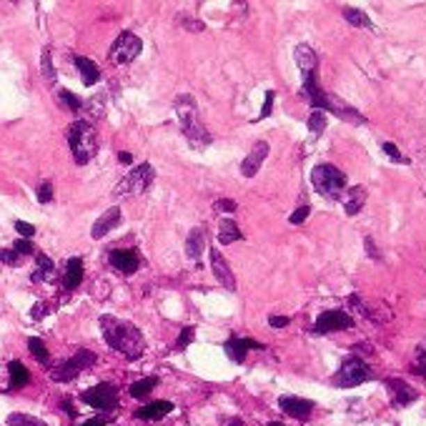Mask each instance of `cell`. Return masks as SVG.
<instances>
[{
    "label": "cell",
    "mask_w": 426,
    "mask_h": 426,
    "mask_svg": "<svg viewBox=\"0 0 426 426\" xmlns=\"http://www.w3.org/2000/svg\"><path fill=\"white\" fill-rule=\"evenodd\" d=\"M108 261L116 271H120L123 276H131L138 271L141 266V258H138V251L136 248H113L108 253Z\"/></svg>",
    "instance_id": "obj_11"
},
{
    "label": "cell",
    "mask_w": 426,
    "mask_h": 426,
    "mask_svg": "<svg viewBox=\"0 0 426 426\" xmlns=\"http://www.w3.org/2000/svg\"><path fill=\"white\" fill-rule=\"evenodd\" d=\"M354 326V319H351L346 311H324L313 324V333H331V331H344V329H351Z\"/></svg>",
    "instance_id": "obj_10"
},
{
    "label": "cell",
    "mask_w": 426,
    "mask_h": 426,
    "mask_svg": "<svg viewBox=\"0 0 426 426\" xmlns=\"http://www.w3.org/2000/svg\"><path fill=\"white\" fill-rule=\"evenodd\" d=\"M308 213H311V208H308V206H301V208H296V211L294 213H291V219H288V221H291V223H303V221H306L308 219Z\"/></svg>",
    "instance_id": "obj_41"
},
{
    "label": "cell",
    "mask_w": 426,
    "mask_h": 426,
    "mask_svg": "<svg viewBox=\"0 0 426 426\" xmlns=\"http://www.w3.org/2000/svg\"><path fill=\"white\" fill-rule=\"evenodd\" d=\"M288 321H291L288 316H271L269 324L274 326V329H283V326H288Z\"/></svg>",
    "instance_id": "obj_46"
},
{
    "label": "cell",
    "mask_w": 426,
    "mask_h": 426,
    "mask_svg": "<svg viewBox=\"0 0 426 426\" xmlns=\"http://www.w3.org/2000/svg\"><path fill=\"white\" fill-rule=\"evenodd\" d=\"M344 18L349 20L351 25H356V28H369V31L374 28L369 15L363 10H358V8H344Z\"/></svg>",
    "instance_id": "obj_27"
},
{
    "label": "cell",
    "mask_w": 426,
    "mask_h": 426,
    "mask_svg": "<svg viewBox=\"0 0 426 426\" xmlns=\"http://www.w3.org/2000/svg\"><path fill=\"white\" fill-rule=\"evenodd\" d=\"M228 426H244V424H241V421H236V419H233V421H228Z\"/></svg>",
    "instance_id": "obj_50"
},
{
    "label": "cell",
    "mask_w": 426,
    "mask_h": 426,
    "mask_svg": "<svg viewBox=\"0 0 426 426\" xmlns=\"http://www.w3.org/2000/svg\"><path fill=\"white\" fill-rule=\"evenodd\" d=\"M73 63H75V68L81 70V81H83V86H95V83L100 81V70H98V65H95L90 58H86V56H75L73 58Z\"/></svg>",
    "instance_id": "obj_19"
},
{
    "label": "cell",
    "mask_w": 426,
    "mask_h": 426,
    "mask_svg": "<svg viewBox=\"0 0 426 426\" xmlns=\"http://www.w3.org/2000/svg\"><path fill=\"white\" fill-rule=\"evenodd\" d=\"M211 253V269H213V276L219 278V283L223 288H228V291H236V278H233L231 274V266H228V261H226L223 256H221L219 251L211 248L208 251Z\"/></svg>",
    "instance_id": "obj_14"
},
{
    "label": "cell",
    "mask_w": 426,
    "mask_h": 426,
    "mask_svg": "<svg viewBox=\"0 0 426 426\" xmlns=\"http://www.w3.org/2000/svg\"><path fill=\"white\" fill-rule=\"evenodd\" d=\"M294 56H296V65L301 68V75L316 73V68H319V56H316L308 45H299V48L294 50Z\"/></svg>",
    "instance_id": "obj_21"
},
{
    "label": "cell",
    "mask_w": 426,
    "mask_h": 426,
    "mask_svg": "<svg viewBox=\"0 0 426 426\" xmlns=\"http://www.w3.org/2000/svg\"><path fill=\"white\" fill-rule=\"evenodd\" d=\"M173 108H175V118H178V123H181V128H183V136L188 138V143L194 145L196 150L208 148L213 138H211V133L206 131V125L200 123L194 95H188V93L178 95Z\"/></svg>",
    "instance_id": "obj_2"
},
{
    "label": "cell",
    "mask_w": 426,
    "mask_h": 426,
    "mask_svg": "<svg viewBox=\"0 0 426 426\" xmlns=\"http://www.w3.org/2000/svg\"><path fill=\"white\" fill-rule=\"evenodd\" d=\"M158 384V379L156 376H148V379H141V381H136L131 386V396L133 399H145V396L153 391V386Z\"/></svg>",
    "instance_id": "obj_28"
},
{
    "label": "cell",
    "mask_w": 426,
    "mask_h": 426,
    "mask_svg": "<svg viewBox=\"0 0 426 426\" xmlns=\"http://www.w3.org/2000/svg\"><path fill=\"white\" fill-rule=\"evenodd\" d=\"M194 333H196L194 326H188V329H183L181 336H178V341H175V346H188V344H191V341H194Z\"/></svg>",
    "instance_id": "obj_44"
},
{
    "label": "cell",
    "mask_w": 426,
    "mask_h": 426,
    "mask_svg": "<svg viewBox=\"0 0 426 426\" xmlns=\"http://www.w3.org/2000/svg\"><path fill=\"white\" fill-rule=\"evenodd\" d=\"M8 426H48L43 419H36L31 413H10L8 416Z\"/></svg>",
    "instance_id": "obj_30"
},
{
    "label": "cell",
    "mask_w": 426,
    "mask_h": 426,
    "mask_svg": "<svg viewBox=\"0 0 426 426\" xmlns=\"http://www.w3.org/2000/svg\"><path fill=\"white\" fill-rule=\"evenodd\" d=\"M386 386H388V391H391L394 407H409L411 401H416V391H413L407 381H401V379H388Z\"/></svg>",
    "instance_id": "obj_17"
},
{
    "label": "cell",
    "mask_w": 426,
    "mask_h": 426,
    "mask_svg": "<svg viewBox=\"0 0 426 426\" xmlns=\"http://www.w3.org/2000/svg\"><path fill=\"white\" fill-rule=\"evenodd\" d=\"M15 231H18L20 236L25 238V241H31V238L36 236V226H33V223H25V221H15Z\"/></svg>",
    "instance_id": "obj_37"
},
{
    "label": "cell",
    "mask_w": 426,
    "mask_h": 426,
    "mask_svg": "<svg viewBox=\"0 0 426 426\" xmlns=\"http://www.w3.org/2000/svg\"><path fill=\"white\" fill-rule=\"evenodd\" d=\"M206 248V226H196L186 238V253L191 261H198Z\"/></svg>",
    "instance_id": "obj_18"
},
{
    "label": "cell",
    "mask_w": 426,
    "mask_h": 426,
    "mask_svg": "<svg viewBox=\"0 0 426 426\" xmlns=\"http://www.w3.org/2000/svg\"><path fill=\"white\" fill-rule=\"evenodd\" d=\"M83 426H106V421H103V419H90V421H86Z\"/></svg>",
    "instance_id": "obj_49"
},
{
    "label": "cell",
    "mask_w": 426,
    "mask_h": 426,
    "mask_svg": "<svg viewBox=\"0 0 426 426\" xmlns=\"http://www.w3.org/2000/svg\"><path fill=\"white\" fill-rule=\"evenodd\" d=\"M118 161L125 163V166H131V163H133V156H131V153H125V150H120V153H118Z\"/></svg>",
    "instance_id": "obj_48"
},
{
    "label": "cell",
    "mask_w": 426,
    "mask_h": 426,
    "mask_svg": "<svg viewBox=\"0 0 426 426\" xmlns=\"http://www.w3.org/2000/svg\"><path fill=\"white\" fill-rule=\"evenodd\" d=\"M36 261H38V269L33 271L31 281L33 283H40V281H48L50 278V271H53V261L43 253H36Z\"/></svg>",
    "instance_id": "obj_26"
},
{
    "label": "cell",
    "mask_w": 426,
    "mask_h": 426,
    "mask_svg": "<svg viewBox=\"0 0 426 426\" xmlns=\"http://www.w3.org/2000/svg\"><path fill=\"white\" fill-rule=\"evenodd\" d=\"M173 411V404L171 401H150L145 407H141L136 411L138 419H145V421H153V419H163L166 413Z\"/></svg>",
    "instance_id": "obj_20"
},
{
    "label": "cell",
    "mask_w": 426,
    "mask_h": 426,
    "mask_svg": "<svg viewBox=\"0 0 426 426\" xmlns=\"http://www.w3.org/2000/svg\"><path fill=\"white\" fill-rule=\"evenodd\" d=\"M363 244H366V251H369V258H381V256H379V248H376V244L371 241L369 236H366V241H363Z\"/></svg>",
    "instance_id": "obj_47"
},
{
    "label": "cell",
    "mask_w": 426,
    "mask_h": 426,
    "mask_svg": "<svg viewBox=\"0 0 426 426\" xmlns=\"http://www.w3.org/2000/svg\"><path fill=\"white\" fill-rule=\"evenodd\" d=\"M68 145L73 150V158L78 166H86L98 150V136L95 128L90 125V120L78 118L75 123L68 125Z\"/></svg>",
    "instance_id": "obj_3"
},
{
    "label": "cell",
    "mask_w": 426,
    "mask_h": 426,
    "mask_svg": "<svg viewBox=\"0 0 426 426\" xmlns=\"http://www.w3.org/2000/svg\"><path fill=\"white\" fill-rule=\"evenodd\" d=\"M48 311H50L48 303H40V301H38L36 306L31 308V316H33L36 321H40V319H45V316H48Z\"/></svg>",
    "instance_id": "obj_42"
},
{
    "label": "cell",
    "mask_w": 426,
    "mask_h": 426,
    "mask_svg": "<svg viewBox=\"0 0 426 426\" xmlns=\"http://www.w3.org/2000/svg\"><path fill=\"white\" fill-rule=\"evenodd\" d=\"M278 407H281V411L288 413V416L306 421L313 411V401L299 399V396H281V399H278Z\"/></svg>",
    "instance_id": "obj_13"
},
{
    "label": "cell",
    "mask_w": 426,
    "mask_h": 426,
    "mask_svg": "<svg viewBox=\"0 0 426 426\" xmlns=\"http://www.w3.org/2000/svg\"><path fill=\"white\" fill-rule=\"evenodd\" d=\"M416 371H421L426 376V344L416 351Z\"/></svg>",
    "instance_id": "obj_45"
},
{
    "label": "cell",
    "mask_w": 426,
    "mask_h": 426,
    "mask_svg": "<svg viewBox=\"0 0 426 426\" xmlns=\"http://www.w3.org/2000/svg\"><path fill=\"white\" fill-rule=\"evenodd\" d=\"M100 331H103L106 344L118 351V354H123L128 361H136V358L143 356V333L131 321H120L116 316H100Z\"/></svg>",
    "instance_id": "obj_1"
},
{
    "label": "cell",
    "mask_w": 426,
    "mask_h": 426,
    "mask_svg": "<svg viewBox=\"0 0 426 426\" xmlns=\"http://www.w3.org/2000/svg\"><path fill=\"white\" fill-rule=\"evenodd\" d=\"M83 281V258H70L68 266H65V288L68 291H75Z\"/></svg>",
    "instance_id": "obj_23"
},
{
    "label": "cell",
    "mask_w": 426,
    "mask_h": 426,
    "mask_svg": "<svg viewBox=\"0 0 426 426\" xmlns=\"http://www.w3.org/2000/svg\"><path fill=\"white\" fill-rule=\"evenodd\" d=\"M143 50V43H141V38L133 36V33H123V36L113 43V61L125 65V63H131L138 58V53Z\"/></svg>",
    "instance_id": "obj_9"
},
{
    "label": "cell",
    "mask_w": 426,
    "mask_h": 426,
    "mask_svg": "<svg viewBox=\"0 0 426 426\" xmlns=\"http://www.w3.org/2000/svg\"><path fill=\"white\" fill-rule=\"evenodd\" d=\"M38 200H40V203H50V200H53V186H50L48 181L38 188Z\"/></svg>",
    "instance_id": "obj_40"
},
{
    "label": "cell",
    "mask_w": 426,
    "mask_h": 426,
    "mask_svg": "<svg viewBox=\"0 0 426 426\" xmlns=\"http://www.w3.org/2000/svg\"><path fill=\"white\" fill-rule=\"evenodd\" d=\"M178 23H181L183 28H188L191 33H203V31H206V23H203V20L186 18V15H181V18H178Z\"/></svg>",
    "instance_id": "obj_34"
},
{
    "label": "cell",
    "mask_w": 426,
    "mask_h": 426,
    "mask_svg": "<svg viewBox=\"0 0 426 426\" xmlns=\"http://www.w3.org/2000/svg\"><path fill=\"white\" fill-rule=\"evenodd\" d=\"M13 251H15L18 256H31V253H36V246H33L31 241H25V238H18V241L13 244Z\"/></svg>",
    "instance_id": "obj_35"
},
{
    "label": "cell",
    "mask_w": 426,
    "mask_h": 426,
    "mask_svg": "<svg viewBox=\"0 0 426 426\" xmlns=\"http://www.w3.org/2000/svg\"><path fill=\"white\" fill-rule=\"evenodd\" d=\"M58 100H61V103H65L70 111H81V108H83V100L78 98L75 93H70V90H65V88H63V90H58Z\"/></svg>",
    "instance_id": "obj_33"
},
{
    "label": "cell",
    "mask_w": 426,
    "mask_h": 426,
    "mask_svg": "<svg viewBox=\"0 0 426 426\" xmlns=\"http://www.w3.org/2000/svg\"><path fill=\"white\" fill-rule=\"evenodd\" d=\"M153 166L150 163H141L131 173L125 175L123 181L116 186V196H125V194H143L145 188L153 183Z\"/></svg>",
    "instance_id": "obj_6"
},
{
    "label": "cell",
    "mask_w": 426,
    "mask_h": 426,
    "mask_svg": "<svg viewBox=\"0 0 426 426\" xmlns=\"http://www.w3.org/2000/svg\"><path fill=\"white\" fill-rule=\"evenodd\" d=\"M269 426H283V424H278V421H271V424Z\"/></svg>",
    "instance_id": "obj_51"
},
{
    "label": "cell",
    "mask_w": 426,
    "mask_h": 426,
    "mask_svg": "<svg viewBox=\"0 0 426 426\" xmlns=\"http://www.w3.org/2000/svg\"><path fill=\"white\" fill-rule=\"evenodd\" d=\"M40 73H43V78L50 83V86L56 83V68H53V56H50V48H43V53H40Z\"/></svg>",
    "instance_id": "obj_29"
},
{
    "label": "cell",
    "mask_w": 426,
    "mask_h": 426,
    "mask_svg": "<svg viewBox=\"0 0 426 426\" xmlns=\"http://www.w3.org/2000/svg\"><path fill=\"white\" fill-rule=\"evenodd\" d=\"M93 363H95L93 351L81 349V351H75L70 358H65V361H61L58 366H53V369H50V379H53V381H73L75 376L83 374V369L93 366Z\"/></svg>",
    "instance_id": "obj_5"
},
{
    "label": "cell",
    "mask_w": 426,
    "mask_h": 426,
    "mask_svg": "<svg viewBox=\"0 0 426 426\" xmlns=\"http://www.w3.org/2000/svg\"><path fill=\"white\" fill-rule=\"evenodd\" d=\"M83 401L98 411H111L118 407V388L113 384H95L88 391H83Z\"/></svg>",
    "instance_id": "obj_7"
},
{
    "label": "cell",
    "mask_w": 426,
    "mask_h": 426,
    "mask_svg": "<svg viewBox=\"0 0 426 426\" xmlns=\"http://www.w3.org/2000/svg\"><path fill=\"white\" fill-rule=\"evenodd\" d=\"M236 200H231V198H219L216 203H213V211L216 213H233L236 211Z\"/></svg>",
    "instance_id": "obj_36"
},
{
    "label": "cell",
    "mask_w": 426,
    "mask_h": 426,
    "mask_svg": "<svg viewBox=\"0 0 426 426\" xmlns=\"http://www.w3.org/2000/svg\"><path fill=\"white\" fill-rule=\"evenodd\" d=\"M120 226V208L118 206H113V208H108L103 216H100L98 221L93 223V238L95 241H100L103 236H108V233L113 231V228H118Z\"/></svg>",
    "instance_id": "obj_16"
},
{
    "label": "cell",
    "mask_w": 426,
    "mask_h": 426,
    "mask_svg": "<svg viewBox=\"0 0 426 426\" xmlns=\"http://www.w3.org/2000/svg\"><path fill=\"white\" fill-rule=\"evenodd\" d=\"M223 349H226V354H228V356L233 358V361L241 363L251 349H263V344H258V341H251V338L231 336V338H228V341L223 344Z\"/></svg>",
    "instance_id": "obj_15"
},
{
    "label": "cell",
    "mask_w": 426,
    "mask_h": 426,
    "mask_svg": "<svg viewBox=\"0 0 426 426\" xmlns=\"http://www.w3.org/2000/svg\"><path fill=\"white\" fill-rule=\"evenodd\" d=\"M266 156H269V143H266V141L253 143L251 153L244 158V163H241V173H244L246 178H253V175L258 173V168L263 166V161H266Z\"/></svg>",
    "instance_id": "obj_12"
},
{
    "label": "cell",
    "mask_w": 426,
    "mask_h": 426,
    "mask_svg": "<svg viewBox=\"0 0 426 426\" xmlns=\"http://www.w3.org/2000/svg\"><path fill=\"white\" fill-rule=\"evenodd\" d=\"M8 371H10V388H23L25 384L31 381V371L25 369L20 361H10Z\"/></svg>",
    "instance_id": "obj_25"
},
{
    "label": "cell",
    "mask_w": 426,
    "mask_h": 426,
    "mask_svg": "<svg viewBox=\"0 0 426 426\" xmlns=\"http://www.w3.org/2000/svg\"><path fill=\"white\" fill-rule=\"evenodd\" d=\"M311 183L324 198L336 200V198H341V194H344L346 175L341 173L336 166H331V163H319V166L311 171Z\"/></svg>",
    "instance_id": "obj_4"
},
{
    "label": "cell",
    "mask_w": 426,
    "mask_h": 426,
    "mask_svg": "<svg viewBox=\"0 0 426 426\" xmlns=\"http://www.w3.org/2000/svg\"><path fill=\"white\" fill-rule=\"evenodd\" d=\"M384 153H386V156L391 158V161H396V163H407V158L401 156V150L396 148L394 143H384Z\"/></svg>",
    "instance_id": "obj_39"
},
{
    "label": "cell",
    "mask_w": 426,
    "mask_h": 426,
    "mask_svg": "<svg viewBox=\"0 0 426 426\" xmlns=\"http://www.w3.org/2000/svg\"><path fill=\"white\" fill-rule=\"evenodd\" d=\"M28 349H31V354H33V358H36V361H48V349H45V344L43 341H40V338H36L33 336L31 341H28Z\"/></svg>",
    "instance_id": "obj_32"
},
{
    "label": "cell",
    "mask_w": 426,
    "mask_h": 426,
    "mask_svg": "<svg viewBox=\"0 0 426 426\" xmlns=\"http://www.w3.org/2000/svg\"><path fill=\"white\" fill-rule=\"evenodd\" d=\"M0 261L8 263V266H18L20 263V256L15 253L13 248H0Z\"/></svg>",
    "instance_id": "obj_38"
},
{
    "label": "cell",
    "mask_w": 426,
    "mask_h": 426,
    "mask_svg": "<svg viewBox=\"0 0 426 426\" xmlns=\"http://www.w3.org/2000/svg\"><path fill=\"white\" fill-rule=\"evenodd\" d=\"M369 379H371L369 366H366L361 358H349V361H344V366L338 369L333 384L341 388H351V386H358V384H363V381H369Z\"/></svg>",
    "instance_id": "obj_8"
},
{
    "label": "cell",
    "mask_w": 426,
    "mask_h": 426,
    "mask_svg": "<svg viewBox=\"0 0 426 426\" xmlns=\"http://www.w3.org/2000/svg\"><path fill=\"white\" fill-rule=\"evenodd\" d=\"M363 203H366V188H363V186H354L349 191V196H346L344 208H346V213H349V216H356V213L363 208Z\"/></svg>",
    "instance_id": "obj_24"
},
{
    "label": "cell",
    "mask_w": 426,
    "mask_h": 426,
    "mask_svg": "<svg viewBox=\"0 0 426 426\" xmlns=\"http://www.w3.org/2000/svg\"><path fill=\"white\" fill-rule=\"evenodd\" d=\"M244 238V233H241V228H238V223L233 219H223L219 226V241L223 246L228 244H236V241H241Z\"/></svg>",
    "instance_id": "obj_22"
},
{
    "label": "cell",
    "mask_w": 426,
    "mask_h": 426,
    "mask_svg": "<svg viewBox=\"0 0 426 426\" xmlns=\"http://www.w3.org/2000/svg\"><path fill=\"white\" fill-rule=\"evenodd\" d=\"M274 98H276L274 90H266V100H263V108H261V118H269V116H271V108H274Z\"/></svg>",
    "instance_id": "obj_43"
},
{
    "label": "cell",
    "mask_w": 426,
    "mask_h": 426,
    "mask_svg": "<svg viewBox=\"0 0 426 426\" xmlns=\"http://www.w3.org/2000/svg\"><path fill=\"white\" fill-rule=\"evenodd\" d=\"M326 128V113L324 111H311V116H308V131L313 133V136H321Z\"/></svg>",
    "instance_id": "obj_31"
}]
</instances>
